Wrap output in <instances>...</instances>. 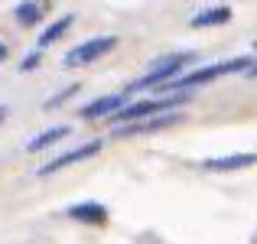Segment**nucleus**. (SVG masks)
<instances>
[{
	"instance_id": "obj_4",
	"label": "nucleus",
	"mask_w": 257,
	"mask_h": 244,
	"mask_svg": "<svg viewBox=\"0 0 257 244\" xmlns=\"http://www.w3.org/2000/svg\"><path fill=\"white\" fill-rule=\"evenodd\" d=\"M114 46H117V36H94V39H88V43H82V46H75V49L65 52L62 65H65V69L88 65V62H94V59H101L104 52H111Z\"/></svg>"
},
{
	"instance_id": "obj_7",
	"label": "nucleus",
	"mask_w": 257,
	"mask_h": 244,
	"mask_svg": "<svg viewBox=\"0 0 257 244\" xmlns=\"http://www.w3.org/2000/svg\"><path fill=\"white\" fill-rule=\"evenodd\" d=\"M124 101H127V91H120V94H104V98H94L91 104H85V107H82V117H85V120L111 117L114 111H120V107H124Z\"/></svg>"
},
{
	"instance_id": "obj_12",
	"label": "nucleus",
	"mask_w": 257,
	"mask_h": 244,
	"mask_svg": "<svg viewBox=\"0 0 257 244\" xmlns=\"http://www.w3.org/2000/svg\"><path fill=\"white\" fill-rule=\"evenodd\" d=\"M69 26H72V17H62V20H56L52 26H46V33L39 36V49H46V46H52V43H56V39L62 36L65 30H69Z\"/></svg>"
},
{
	"instance_id": "obj_10",
	"label": "nucleus",
	"mask_w": 257,
	"mask_h": 244,
	"mask_svg": "<svg viewBox=\"0 0 257 244\" xmlns=\"http://www.w3.org/2000/svg\"><path fill=\"white\" fill-rule=\"evenodd\" d=\"M69 137V127L65 124H56V127H46L43 134H36V137L26 144V153H39V150H49L52 144H59V140Z\"/></svg>"
},
{
	"instance_id": "obj_14",
	"label": "nucleus",
	"mask_w": 257,
	"mask_h": 244,
	"mask_svg": "<svg viewBox=\"0 0 257 244\" xmlns=\"http://www.w3.org/2000/svg\"><path fill=\"white\" fill-rule=\"evenodd\" d=\"M75 91H78V85H72L69 91H62V94H59V98H49V101H46V107H56V104H62V101H69V98H72V94H75Z\"/></svg>"
},
{
	"instance_id": "obj_5",
	"label": "nucleus",
	"mask_w": 257,
	"mask_h": 244,
	"mask_svg": "<svg viewBox=\"0 0 257 244\" xmlns=\"http://www.w3.org/2000/svg\"><path fill=\"white\" fill-rule=\"evenodd\" d=\"M101 147H104V140H88V144L75 147V150H65L62 157H56V160H49V163H46V166L39 169V176H52V173H59V169L72 166V163H85V160L98 157V153H101Z\"/></svg>"
},
{
	"instance_id": "obj_8",
	"label": "nucleus",
	"mask_w": 257,
	"mask_h": 244,
	"mask_svg": "<svg viewBox=\"0 0 257 244\" xmlns=\"http://www.w3.org/2000/svg\"><path fill=\"white\" fill-rule=\"evenodd\" d=\"M65 215L75 221H85V225H107V218H111L101 202H75V205H69Z\"/></svg>"
},
{
	"instance_id": "obj_15",
	"label": "nucleus",
	"mask_w": 257,
	"mask_h": 244,
	"mask_svg": "<svg viewBox=\"0 0 257 244\" xmlns=\"http://www.w3.org/2000/svg\"><path fill=\"white\" fill-rule=\"evenodd\" d=\"M36 62H39V49L33 52V56H26V59H23V65H20V72H30V69H36Z\"/></svg>"
},
{
	"instance_id": "obj_11",
	"label": "nucleus",
	"mask_w": 257,
	"mask_h": 244,
	"mask_svg": "<svg viewBox=\"0 0 257 244\" xmlns=\"http://www.w3.org/2000/svg\"><path fill=\"white\" fill-rule=\"evenodd\" d=\"M231 20V7H212V10H202L195 13L192 20H189V26H195V30H205V26H221Z\"/></svg>"
},
{
	"instance_id": "obj_1",
	"label": "nucleus",
	"mask_w": 257,
	"mask_h": 244,
	"mask_svg": "<svg viewBox=\"0 0 257 244\" xmlns=\"http://www.w3.org/2000/svg\"><path fill=\"white\" fill-rule=\"evenodd\" d=\"M254 65V59H247V56H241V59H231V62H218V65H208V69H195V72H189V75H182V78H170V81H163V91H182V88H195V85H208V81H215V78H221V75H234V72H247Z\"/></svg>"
},
{
	"instance_id": "obj_18",
	"label": "nucleus",
	"mask_w": 257,
	"mask_h": 244,
	"mask_svg": "<svg viewBox=\"0 0 257 244\" xmlns=\"http://www.w3.org/2000/svg\"><path fill=\"white\" fill-rule=\"evenodd\" d=\"M7 117V107H0V120H4Z\"/></svg>"
},
{
	"instance_id": "obj_6",
	"label": "nucleus",
	"mask_w": 257,
	"mask_h": 244,
	"mask_svg": "<svg viewBox=\"0 0 257 244\" xmlns=\"http://www.w3.org/2000/svg\"><path fill=\"white\" fill-rule=\"evenodd\" d=\"M257 163V153H228V157H212L202 160L205 173H234V169H247Z\"/></svg>"
},
{
	"instance_id": "obj_9",
	"label": "nucleus",
	"mask_w": 257,
	"mask_h": 244,
	"mask_svg": "<svg viewBox=\"0 0 257 244\" xmlns=\"http://www.w3.org/2000/svg\"><path fill=\"white\" fill-rule=\"evenodd\" d=\"M179 120V114L176 111H166L163 117H157V120H127L124 127H117V134L120 137H131V134H150V131H163V127H170Z\"/></svg>"
},
{
	"instance_id": "obj_16",
	"label": "nucleus",
	"mask_w": 257,
	"mask_h": 244,
	"mask_svg": "<svg viewBox=\"0 0 257 244\" xmlns=\"http://www.w3.org/2000/svg\"><path fill=\"white\" fill-rule=\"evenodd\" d=\"M4 59H7V46L0 43V62H4Z\"/></svg>"
},
{
	"instance_id": "obj_3",
	"label": "nucleus",
	"mask_w": 257,
	"mask_h": 244,
	"mask_svg": "<svg viewBox=\"0 0 257 244\" xmlns=\"http://www.w3.org/2000/svg\"><path fill=\"white\" fill-rule=\"evenodd\" d=\"M186 101V94H176V98H160V101H134V104H124L120 111L111 114L114 124H127V120H140V117H150V114H166L173 107H179Z\"/></svg>"
},
{
	"instance_id": "obj_13",
	"label": "nucleus",
	"mask_w": 257,
	"mask_h": 244,
	"mask_svg": "<svg viewBox=\"0 0 257 244\" xmlns=\"http://www.w3.org/2000/svg\"><path fill=\"white\" fill-rule=\"evenodd\" d=\"M36 20H39V7L33 4V0H26V4L17 7V23L20 26H33Z\"/></svg>"
},
{
	"instance_id": "obj_2",
	"label": "nucleus",
	"mask_w": 257,
	"mask_h": 244,
	"mask_svg": "<svg viewBox=\"0 0 257 244\" xmlns=\"http://www.w3.org/2000/svg\"><path fill=\"white\" fill-rule=\"evenodd\" d=\"M192 52H173V56H166V59H160L157 65H153L150 72H147L144 78H137L131 88H127V94H134V91H140V88H160L163 81H170L173 75H179L182 72V65H189L192 62Z\"/></svg>"
},
{
	"instance_id": "obj_17",
	"label": "nucleus",
	"mask_w": 257,
	"mask_h": 244,
	"mask_svg": "<svg viewBox=\"0 0 257 244\" xmlns=\"http://www.w3.org/2000/svg\"><path fill=\"white\" fill-rule=\"evenodd\" d=\"M247 75H257V62L251 65V69H247Z\"/></svg>"
}]
</instances>
